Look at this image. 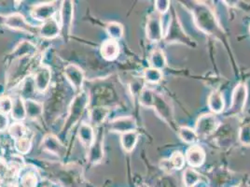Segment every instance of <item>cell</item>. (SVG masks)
<instances>
[{
  "label": "cell",
  "instance_id": "cell-1",
  "mask_svg": "<svg viewBox=\"0 0 250 187\" xmlns=\"http://www.w3.org/2000/svg\"><path fill=\"white\" fill-rule=\"evenodd\" d=\"M194 22L199 29L217 38L223 39V32L219 26L214 12L206 4L199 2H188Z\"/></svg>",
  "mask_w": 250,
  "mask_h": 187
},
{
  "label": "cell",
  "instance_id": "cell-2",
  "mask_svg": "<svg viewBox=\"0 0 250 187\" xmlns=\"http://www.w3.org/2000/svg\"><path fill=\"white\" fill-rule=\"evenodd\" d=\"M90 104V95L85 90L76 94L71 103L69 105L67 117L62 125V135L65 136L71 128L77 125L83 118L88 106Z\"/></svg>",
  "mask_w": 250,
  "mask_h": 187
},
{
  "label": "cell",
  "instance_id": "cell-3",
  "mask_svg": "<svg viewBox=\"0 0 250 187\" xmlns=\"http://www.w3.org/2000/svg\"><path fill=\"white\" fill-rule=\"evenodd\" d=\"M4 24L12 30L23 32L30 35H39V27L32 25L20 12H13L7 15L4 19Z\"/></svg>",
  "mask_w": 250,
  "mask_h": 187
},
{
  "label": "cell",
  "instance_id": "cell-4",
  "mask_svg": "<svg viewBox=\"0 0 250 187\" xmlns=\"http://www.w3.org/2000/svg\"><path fill=\"white\" fill-rule=\"evenodd\" d=\"M165 41L167 43H172V42H181L187 45L194 46L192 41L188 37L186 33L183 31V28L180 24L179 21L177 20V15L174 12L172 15V19L169 22L168 29L165 33Z\"/></svg>",
  "mask_w": 250,
  "mask_h": 187
},
{
  "label": "cell",
  "instance_id": "cell-5",
  "mask_svg": "<svg viewBox=\"0 0 250 187\" xmlns=\"http://www.w3.org/2000/svg\"><path fill=\"white\" fill-rule=\"evenodd\" d=\"M59 11V19L61 26V35L67 39L72 31L74 20V2L70 0H64L61 2Z\"/></svg>",
  "mask_w": 250,
  "mask_h": 187
},
{
  "label": "cell",
  "instance_id": "cell-6",
  "mask_svg": "<svg viewBox=\"0 0 250 187\" xmlns=\"http://www.w3.org/2000/svg\"><path fill=\"white\" fill-rule=\"evenodd\" d=\"M247 98H248L247 84L246 83L237 84L232 92L231 105L228 112L226 113V116H235L243 113L247 102Z\"/></svg>",
  "mask_w": 250,
  "mask_h": 187
},
{
  "label": "cell",
  "instance_id": "cell-7",
  "mask_svg": "<svg viewBox=\"0 0 250 187\" xmlns=\"http://www.w3.org/2000/svg\"><path fill=\"white\" fill-rule=\"evenodd\" d=\"M146 36L148 41L152 42H161L165 38L164 24L162 15L157 13H151L146 20Z\"/></svg>",
  "mask_w": 250,
  "mask_h": 187
},
{
  "label": "cell",
  "instance_id": "cell-8",
  "mask_svg": "<svg viewBox=\"0 0 250 187\" xmlns=\"http://www.w3.org/2000/svg\"><path fill=\"white\" fill-rule=\"evenodd\" d=\"M62 73L73 87L74 90L79 93L83 90L84 82H85V74L83 70L76 64H67L64 68Z\"/></svg>",
  "mask_w": 250,
  "mask_h": 187
},
{
  "label": "cell",
  "instance_id": "cell-9",
  "mask_svg": "<svg viewBox=\"0 0 250 187\" xmlns=\"http://www.w3.org/2000/svg\"><path fill=\"white\" fill-rule=\"evenodd\" d=\"M219 125V121L215 115L205 114L199 116L194 130L199 138L208 137L218 129Z\"/></svg>",
  "mask_w": 250,
  "mask_h": 187
},
{
  "label": "cell",
  "instance_id": "cell-10",
  "mask_svg": "<svg viewBox=\"0 0 250 187\" xmlns=\"http://www.w3.org/2000/svg\"><path fill=\"white\" fill-rule=\"evenodd\" d=\"M52 69L49 66L42 64L38 67L33 75L37 92L39 94L46 93L52 83Z\"/></svg>",
  "mask_w": 250,
  "mask_h": 187
},
{
  "label": "cell",
  "instance_id": "cell-11",
  "mask_svg": "<svg viewBox=\"0 0 250 187\" xmlns=\"http://www.w3.org/2000/svg\"><path fill=\"white\" fill-rule=\"evenodd\" d=\"M57 13V6L54 2H44L34 5L30 10V16L36 21L44 23L55 17Z\"/></svg>",
  "mask_w": 250,
  "mask_h": 187
},
{
  "label": "cell",
  "instance_id": "cell-12",
  "mask_svg": "<svg viewBox=\"0 0 250 187\" xmlns=\"http://www.w3.org/2000/svg\"><path fill=\"white\" fill-rule=\"evenodd\" d=\"M104 133H96L93 144L87 149V161L92 165H98L104 159Z\"/></svg>",
  "mask_w": 250,
  "mask_h": 187
},
{
  "label": "cell",
  "instance_id": "cell-13",
  "mask_svg": "<svg viewBox=\"0 0 250 187\" xmlns=\"http://www.w3.org/2000/svg\"><path fill=\"white\" fill-rule=\"evenodd\" d=\"M136 127L137 125L136 119L132 116H121L115 118L107 125V129L109 132L119 133L121 135L128 132L136 131Z\"/></svg>",
  "mask_w": 250,
  "mask_h": 187
},
{
  "label": "cell",
  "instance_id": "cell-14",
  "mask_svg": "<svg viewBox=\"0 0 250 187\" xmlns=\"http://www.w3.org/2000/svg\"><path fill=\"white\" fill-rule=\"evenodd\" d=\"M42 148L48 153L58 156L63 157L66 154V147L61 141L57 136L53 134H47L42 139Z\"/></svg>",
  "mask_w": 250,
  "mask_h": 187
},
{
  "label": "cell",
  "instance_id": "cell-15",
  "mask_svg": "<svg viewBox=\"0 0 250 187\" xmlns=\"http://www.w3.org/2000/svg\"><path fill=\"white\" fill-rule=\"evenodd\" d=\"M38 52V47L35 43L22 40L14 47L11 53V58L13 59H27L36 56Z\"/></svg>",
  "mask_w": 250,
  "mask_h": 187
},
{
  "label": "cell",
  "instance_id": "cell-16",
  "mask_svg": "<svg viewBox=\"0 0 250 187\" xmlns=\"http://www.w3.org/2000/svg\"><path fill=\"white\" fill-rule=\"evenodd\" d=\"M60 35V23L55 17L42 23L39 26V36L43 40H54L58 38Z\"/></svg>",
  "mask_w": 250,
  "mask_h": 187
},
{
  "label": "cell",
  "instance_id": "cell-17",
  "mask_svg": "<svg viewBox=\"0 0 250 187\" xmlns=\"http://www.w3.org/2000/svg\"><path fill=\"white\" fill-rule=\"evenodd\" d=\"M152 109L156 111L157 114L160 115L167 123L172 124L173 123V113L171 110V107L164 99V97L160 94L155 92V97H154V103Z\"/></svg>",
  "mask_w": 250,
  "mask_h": 187
},
{
  "label": "cell",
  "instance_id": "cell-18",
  "mask_svg": "<svg viewBox=\"0 0 250 187\" xmlns=\"http://www.w3.org/2000/svg\"><path fill=\"white\" fill-rule=\"evenodd\" d=\"M185 158L189 166L192 167H199L206 161V152L200 146H191L188 149Z\"/></svg>",
  "mask_w": 250,
  "mask_h": 187
},
{
  "label": "cell",
  "instance_id": "cell-19",
  "mask_svg": "<svg viewBox=\"0 0 250 187\" xmlns=\"http://www.w3.org/2000/svg\"><path fill=\"white\" fill-rule=\"evenodd\" d=\"M95 136L96 133L94 127L89 123H82L79 126L78 139L86 149H88L93 144L95 140Z\"/></svg>",
  "mask_w": 250,
  "mask_h": 187
},
{
  "label": "cell",
  "instance_id": "cell-20",
  "mask_svg": "<svg viewBox=\"0 0 250 187\" xmlns=\"http://www.w3.org/2000/svg\"><path fill=\"white\" fill-rule=\"evenodd\" d=\"M110 114V109L104 106H97L94 107L89 112V124L94 127H99L104 123L106 118Z\"/></svg>",
  "mask_w": 250,
  "mask_h": 187
},
{
  "label": "cell",
  "instance_id": "cell-21",
  "mask_svg": "<svg viewBox=\"0 0 250 187\" xmlns=\"http://www.w3.org/2000/svg\"><path fill=\"white\" fill-rule=\"evenodd\" d=\"M100 52L104 60L113 61L120 54V45L118 42L108 39L101 45Z\"/></svg>",
  "mask_w": 250,
  "mask_h": 187
},
{
  "label": "cell",
  "instance_id": "cell-22",
  "mask_svg": "<svg viewBox=\"0 0 250 187\" xmlns=\"http://www.w3.org/2000/svg\"><path fill=\"white\" fill-rule=\"evenodd\" d=\"M10 115L14 122L22 123L25 119H27L24 99L20 95H17L16 97L13 98V106H12V110Z\"/></svg>",
  "mask_w": 250,
  "mask_h": 187
},
{
  "label": "cell",
  "instance_id": "cell-23",
  "mask_svg": "<svg viewBox=\"0 0 250 187\" xmlns=\"http://www.w3.org/2000/svg\"><path fill=\"white\" fill-rule=\"evenodd\" d=\"M208 105L210 111L214 114H221L224 111L225 101L224 96L221 92L218 90L213 91L209 94Z\"/></svg>",
  "mask_w": 250,
  "mask_h": 187
},
{
  "label": "cell",
  "instance_id": "cell-24",
  "mask_svg": "<svg viewBox=\"0 0 250 187\" xmlns=\"http://www.w3.org/2000/svg\"><path fill=\"white\" fill-rule=\"evenodd\" d=\"M26 116L28 119L37 120L42 117L44 113L43 103L36 99H26L24 100Z\"/></svg>",
  "mask_w": 250,
  "mask_h": 187
},
{
  "label": "cell",
  "instance_id": "cell-25",
  "mask_svg": "<svg viewBox=\"0 0 250 187\" xmlns=\"http://www.w3.org/2000/svg\"><path fill=\"white\" fill-rule=\"evenodd\" d=\"M21 174L19 176V187H37L39 183V178L35 169L32 168H21Z\"/></svg>",
  "mask_w": 250,
  "mask_h": 187
},
{
  "label": "cell",
  "instance_id": "cell-26",
  "mask_svg": "<svg viewBox=\"0 0 250 187\" xmlns=\"http://www.w3.org/2000/svg\"><path fill=\"white\" fill-rule=\"evenodd\" d=\"M36 93H38V92H37V89H36V86H35V83H34L33 75H28L21 82L19 95L22 97L24 100L35 99L34 94Z\"/></svg>",
  "mask_w": 250,
  "mask_h": 187
},
{
  "label": "cell",
  "instance_id": "cell-27",
  "mask_svg": "<svg viewBox=\"0 0 250 187\" xmlns=\"http://www.w3.org/2000/svg\"><path fill=\"white\" fill-rule=\"evenodd\" d=\"M148 62L150 65V68L156 69L162 71V70H164L167 67V57L164 51L160 48L154 49L149 55Z\"/></svg>",
  "mask_w": 250,
  "mask_h": 187
},
{
  "label": "cell",
  "instance_id": "cell-28",
  "mask_svg": "<svg viewBox=\"0 0 250 187\" xmlns=\"http://www.w3.org/2000/svg\"><path fill=\"white\" fill-rule=\"evenodd\" d=\"M138 133L136 131L128 132L121 135V145L126 153H131L135 150L138 141Z\"/></svg>",
  "mask_w": 250,
  "mask_h": 187
},
{
  "label": "cell",
  "instance_id": "cell-29",
  "mask_svg": "<svg viewBox=\"0 0 250 187\" xmlns=\"http://www.w3.org/2000/svg\"><path fill=\"white\" fill-rule=\"evenodd\" d=\"M105 32L110 40L118 42L124 37L125 27L118 22H109L105 24Z\"/></svg>",
  "mask_w": 250,
  "mask_h": 187
},
{
  "label": "cell",
  "instance_id": "cell-30",
  "mask_svg": "<svg viewBox=\"0 0 250 187\" xmlns=\"http://www.w3.org/2000/svg\"><path fill=\"white\" fill-rule=\"evenodd\" d=\"M13 142H14L13 147H14V150L16 151V153L20 156H23V155H27L31 151L33 139H32L31 136L28 134L20 140H14Z\"/></svg>",
  "mask_w": 250,
  "mask_h": 187
},
{
  "label": "cell",
  "instance_id": "cell-31",
  "mask_svg": "<svg viewBox=\"0 0 250 187\" xmlns=\"http://www.w3.org/2000/svg\"><path fill=\"white\" fill-rule=\"evenodd\" d=\"M8 134L14 140H20L21 138L29 134L28 128L21 122H14L8 128Z\"/></svg>",
  "mask_w": 250,
  "mask_h": 187
},
{
  "label": "cell",
  "instance_id": "cell-32",
  "mask_svg": "<svg viewBox=\"0 0 250 187\" xmlns=\"http://www.w3.org/2000/svg\"><path fill=\"white\" fill-rule=\"evenodd\" d=\"M178 136L179 138L188 144H194L196 143L199 140V137L195 130L190 128V127H188V126H180L178 128Z\"/></svg>",
  "mask_w": 250,
  "mask_h": 187
},
{
  "label": "cell",
  "instance_id": "cell-33",
  "mask_svg": "<svg viewBox=\"0 0 250 187\" xmlns=\"http://www.w3.org/2000/svg\"><path fill=\"white\" fill-rule=\"evenodd\" d=\"M239 141L245 146H250V115L245 117L239 129Z\"/></svg>",
  "mask_w": 250,
  "mask_h": 187
},
{
  "label": "cell",
  "instance_id": "cell-34",
  "mask_svg": "<svg viewBox=\"0 0 250 187\" xmlns=\"http://www.w3.org/2000/svg\"><path fill=\"white\" fill-rule=\"evenodd\" d=\"M186 158L181 152H175L170 158L167 161V166L168 168L179 170L185 166Z\"/></svg>",
  "mask_w": 250,
  "mask_h": 187
},
{
  "label": "cell",
  "instance_id": "cell-35",
  "mask_svg": "<svg viewBox=\"0 0 250 187\" xmlns=\"http://www.w3.org/2000/svg\"><path fill=\"white\" fill-rule=\"evenodd\" d=\"M184 185L187 187H196L201 181V175L194 168H187L183 173Z\"/></svg>",
  "mask_w": 250,
  "mask_h": 187
},
{
  "label": "cell",
  "instance_id": "cell-36",
  "mask_svg": "<svg viewBox=\"0 0 250 187\" xmlns=\"http://www.w3.org/2000/svg\"><path fill=\"white\" fill-rule=\"evenodd\" d=\"M155 92L149 88H144L139 94V102L143 107L152 108L154 103Z\"/></svg>",
  "mask_w": 250,
  "mask_h": 187
},
{
  "label": "cell",
  "instance_id": "cell-37",
  "mask_svg": "<svg viewBox=\"0 0 250 187\" xmlns=\"http://www.w3.org/2000/svg\"><path fill=\"white\" fill-rule=\"evenodd\" d=\"M144 80L148 83H158L163 80V72L159 70L148 68L144 71Z\"/></svg>",
  "mask_w": 250,
  "mask_h": 187
},
{
  "label": "cell",
  "instance_id": "cell-38",
  "mask_svg": "<svg viewBox=\"0 0 250 187\" xmlns=\"http://www.w3.org/2000/svg\"><path fill=\"white\" fill-rule=\"evenodd\" d=\"M13 106V98L10 95L3 94L0 96V113L6 115H11Z\"/></svg>",
  "mask_w": 250,
  "mask_h": 187
},
{
  "label": "cell",
  "instance_id": "cell-39",
  "mask_svg": "<svg viewBox=\"0 0 250 187\" xmlns=\"http://www.w3.org/2000/svg\"><path fill=\"white\" fill-rule=\"evenodd\" d=\"M171 2L168 0H157L155 1V11L160 15H164L170 10Z\"/></svg>",
  "mask_w": 250,
  "mask_h": 187
},
{
  "label": "cell",
  "instance_id": "cell-40",
  "mask_svg": "<svg viewBox=\"0 0 250 187\" xmlns=\"http://www.w3.org/2000/svg\"><path fill=\"white\" fill-rule=\"evenodd\" d=\"M10 118L9 115H4L0 113V133L7 131L10 126Z\"/></svg>",
  "mask_w": 250,
  "mask_h": 187
},
{
  "label": "cell",
  "instance_id": "cell-41",
  "mask_svg": "<svg viewBox=\"0 0 250 187\" xmlns=\"http://www.w3.org/2000/svg\"><path fill=\"white\" fill-rule=\"evenodd\" d=\"M140 187H148L147 186H146V185H143V186H141Z\"/></svg>",
  "mask_w": 250,
  "mask_h": 187
},
{
  "label": "cell",
  "instance_id": "cell-42",
  "mask_svg": "<svg viewBox=\"0 0 250 187\" xmlns=\"http://www.w3.org/2000/svg\"><path fill=\"white\" fill-rule=\"evenodd\" d=\"M0 187H2V186H0Z\"/></svg>",
  "mask_w": 250,
  "mask_h": 187
},
{
  "label": "cell",
  "instance_id": "cell-43",
  "mask_svg": "<svg viewBox=\"0 0 250 187\" xmlns=\"http://www.w3.org/2000/svg\"></svg>",
  "mask_w": 250,
  "mask_h": 187
}]
</instances>
